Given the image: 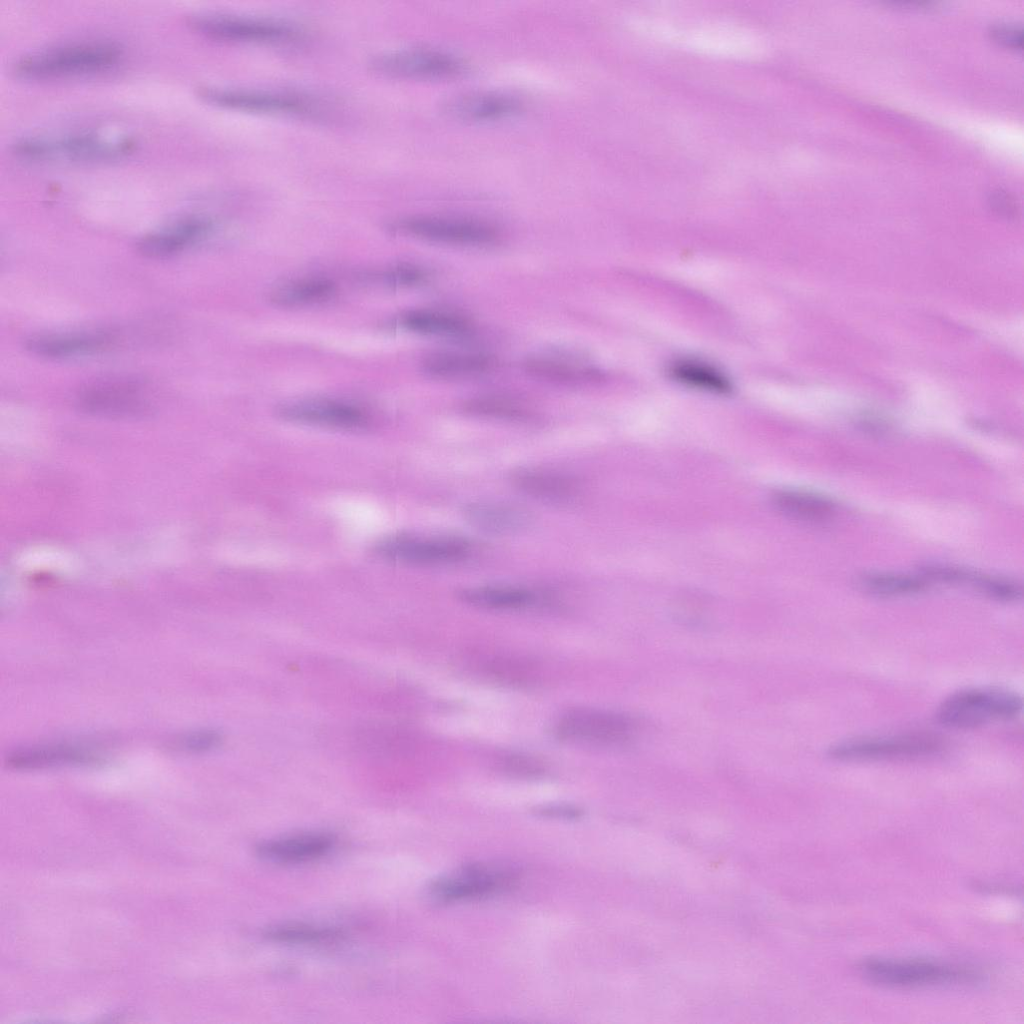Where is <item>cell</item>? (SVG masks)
<instances>
[{"instance_id":"6da1fadb","label":"cell","mask_w":1024,"mask_h":1024,"mask_svg":"<svg viewBox=\"0 0 1024 1024\" xmlns=\"http://www.w3.org/2000/svg\"><path fill=\"white\" fill-rule=\"evenodd\" d=\"M123 49L111 41H88L49 47L20 57L13 72L25 79H53L106 71L117 65Z\"/></svg>"},{"instance_id":"7a4b0ae2","label":"cell","mask_w":1024,"mask_h":1024,"mask_svg":"<svg viewBox=\"0 0 1024 1024\" xmlns=\"http://www.w3.org/2000/svg\"><path fill=\"white\" fill-rule=\"evenodd\" d=\"M135 142L94 133L25 138L13 145L19 158L41 162H102L131 153Z\"/></svg>"},{"instance_id":"3957f363","label":"cell","mask_w":1024,"mask_h":1024,"mask_svg":"<svg viewBox=\"0 0 1024 1024\" xmlns=\"http://www.w3.org/2000/svg\"><path fill=\"white\" fill-rule=\"evenodd\" d=\"M1022 698L996 687L967 688L951 694L938 707V722L951 729H975L991 722L1015 718L1022 710Z\"/></svg>"},{"instance_id":"277c9868","label":"cell","mask_w":1024,"mask_h":1024,"mask_svg":"<svg viewBox=\"0 0 1024 1024\" xmlns=\"http://www.w3.org/2000/svg\"><path fill=\"white\" fill-rule=\"evenodd\" d=\"M858 969L871 982L899 988L969 984L981 980L974 969L922 959L871 958L860 962Z\"/></svg>"},{"instance_id":"5b68a950","label":"cell","mask_w":1024,"mask_h":1024,"mask_svg":"<svg viewBox=\"0 0 1024 1024\" xmlns=\"http://www.w3.org/2000/svg\"><path fill=\"white\" fill-rule=\"evenodd\" d=\"M943 747L933 734L905 733L847 739L831 746L828 755L841 762L909 760L938 754Z\"/></svg>"},{"instance_id":"8992f818","label":"cell","mask_w":1024,"mask_h":1024,"mask_svg":"<svg viewBox=\"0 0 1024 1024\" xmlns=\"http://www.w3.org/2000/svg\"><path fill=\"white\" fill-rule=\"evenodd\" d=\"M370 67L382 75L406 79H442L458 77L468 64L457 55L429 47H412L381 53Z\"/></svg>"},{"instance_id":"52a82bcc","label":"cell","mask_w":1024,"mask_h":1024,"mask_svg":"<svg viewBox=\"0 0 1024 1024\" xmlns=\"http://www.w3.org/2000/svg\"><path fill=\"white\" fill-rule=\"evenodd\" d=\"M144 385L129 378H103L88 382L76 394V405L89 414L136 417L151 409Z\"/></svg>"},{"instance_id":"ba28073f","label":"cell","mask_w":1024,"mask_h":1024,"mask_svg":"<svg viewBox=\"0 0 1024 1024\" xmlns=\"http://www.w3.org/2000/svg\"><path fill=\"white\" fill-rule=\"evenodd\" d=\"M515 882L516 874L511 869L473 864L435 880L429 893L440 902L474 900L506 890Z\"/></svg>"},{"instance_id":"9c48e42d","label":"cell","mask_w":1024,"mask_h":1024,"mask_svg":"<svg viewBox=\"0 0 1024 1024\" xmlns=\"http://www.w3.org/2000/svg\"><path fill=\"white\" fill-rule=\"evenodd\" d=\"M197 32L210 38L233 42H283L298 36L288 23L230 15H194L188 21Z\"/></svg>"},{"instance_id":"30bf717a","label":"cell","mask_w":1024,"mask_h":1024,"mask_svg":"<svg viewBox=\"0 0 1024 1024\" xmlns=\"http://www.w3.org/2000/svg\"><path fill=\"white\" fill-rule=\"evenodd\" d=\"M376 553L382 558L410 565H438L465 559L469 543L458 537L398 535L381 541Z\"/></svg>"},{"instance_id":"8fae6325","label":"cell","mask_w":1024,"mask_h":1024,"mask_svg":"<svg viewBox=\"0 0 1024 1024\" xmlns=\"http://www.w3.org/2000/svg\"><path fill=\"white\" fill-rule=\"evenodd\" d=\"M663 40L681 43L699 52L730 57H756L763 53L762 39L748 29L730 25H711L678 31L667 26Z\"/></svg>"},{"instance_id":"7c38bea8","label":"cell","mask_w":1024,"mask_h":1024,"mask_svg":"<svg viewBox=\"0 0 1024 1024\" xmlns=\"http://www.w3.org/2000/svg\"><path fill=\"white\" fill-rule=\"evenodd\" d=\"M635 731L631 718L619 713L575 709L567 712L557 724V734L564 740L593 745H619L627 742Z\"/></svg>"},{"instance_id":"4fadbf2b","label":"cell","mask_w":1024,"mask_h":1024,"mask_svg":"<svg viewBox=\"0 0 1024 1024\" xmlns=\"http://www.w3.org/2000/svg\"><path fill=\"white\" fill-rule=\"evenodd\" d=\"M394 228L420 239L457 245L489 244L499 235L493 225L484 221L441 216L404 218Z\"/></svg>"},{"instance_id":"5bb4252c","label":"cell","mask_w":1024,"mask_h":1024,"mask_svg":"<svg viewBox=\"0 0 1024 1024\" xmlns=\"http://www.w3.org/2000/svg\"><path fill=\"white\" fill-rule=\"evenodd\" d=\"M199 96L213 105L252 113L303 115L313 113V103L286 93L204 87Z\"/></svg>"},{"instance_id":"9a60e30c","label":"cell","mask_w":1024,"mask_h":1024,"mask_svg":"<svg viewBox=\"0 0 1024 1024\" xmlns=\"http://www.w3.org/2000/svg\"><path fill=\"white\" fill-rule=\"evenodd\" d=\"M279 417L286 421L339 429H356L368 423L360 408L330 399H301L280 405Z\"/></svg>"},{"instance_id":"2e32d148","label":"cell","mask_w":1024,"mask_h":1024,"mask_svg":"<svg viewBox=\"0 0 1024 1024\" xmlns=\"http://www.w3.org/2000/svg\"><path fill=\"white\" fill-rule=\"evenodd\" d=\"M117 341V335L106 330L49 333L27 338L25 347L35 355L58 359L105 351Z\"/></svg>"},{"instance_id":"e0dca14e","label":"cell","mask_w":1024,"mask_h":1024,"mask_svg":"<svg viewBox=\"0 0 1024 1024\" xmlns=\"http://www.w3.org/2000/svg\"><path fill=\"white\" fill-rule=\"evenodd\" d=\"M521 108L517 98L498 92L464 93L447 99L443 104V111L449 117L467 122L507 118L517 114Z\"/></svg>"},{"instance_id":"ac0fdd59","label":"cell","mask_w":1024,"mask_h":1024,"mask_svg":"<svg viewBox=\"0 0 1024 1024\" xmlns=\"http://www.w3.org/2000/svg\"><path fill=\"white\" fill-rule=\"evenodd\" d=\"M462 514L471 526L497 535L520 533L533 523L529 510L504 502H473L463 508Z\"/></svg>"},{"instance_id":"d6986e66","label":"cell","mask_w":1024,"mask_h":1024,"mask_svg":"<svg viewBox=\"0 0 1024 1024\" xmlns=\"http://www.w3.org/2000/svg\"><path fill=\"white\" fill-rule=\"evenodd\" d=\"M212 226L207 218H185L168 228L144 236L137 243V249L148 258L170 257L200 241L211 231Z\"/></svg>"},{"instance_id":"ffe728a7","label":"cell","mask_w":1024,"mask_h":1024,"mask_svg":"<svg viewBox=\"0 0 1024 1024\" xmlns=\"http://www.w3.org/2000/svg\"><path fill=\"white\" fill-rule=\"evenodd\" d=\"M334 844L332 835L310 832L262 842L257 852L262 858L274 863L297 864L323 857Z\"/></svg>"},{"instance_id":"44dd1931","label":"cell","mask_w":1024,"mask_h":1024,"mask_svg":"<svg viewBox=\"0 0 1024 1024\" xmlns=\"http://www.w3.org/2000/svg\"><path fill=\"white\" fill-rule=\"evenodd\" d=\"M511 479L522 492L546 502L568 504L580 493L574 478L552 470L523 468L515 471Z\"/></svg>"},{"instance_id":"7402d4cb","label":"cell","mask_w":1024,"mask_h":1024,"mask_svg":"<svg viewBox=\"0 0 1024 1024\" xmlns=\"http://www.w3.org/2000/svg\"><path fill=\"white\" fill-rule=\"evenodd\" d=\"M97 761L95 755L82 748L48 745L16 750L7 756L6 764L13 769L30 770L58 765L91 764Z\"/></svg>"},{"instance_id":"603a6c76","label":"cell","mask_w":1024,"mask_h":1024,"mask_svg":"<svg viewBox=\"0 0 1024 1024\" xmlns=\"http://www.w3.org/2000/svg\"><path fill=\"white\" fill-rule=\"evenodd\" d=\"M494 365V359L485 354L444 351L427 356L422 368L436 378H461L483 374Z\"/></svg>"},{"instance_id":"cb8c5ba5","label":"cell","mask_w":1024,"mask_h":1024,"mask_svg":"<svg viewBox=\"0 0 1024 1024\" xmlns=\"http://www.w3.org/2000/svg\"><path fill=\"white\" fill-rule=\"evenodd\" d=\"M336 293L335 284L324 278H304L274 287L270 301L281 307H298L325 302Z\"/></svg>"},{"instance_id":"d4e9b609","label":"cell","mask_w":1024,"mask_h":1024,"mask_svg":"<svg viewBox=\"0 0 1024 1024\" xmlns=\"http://www.w3.org/2000/svg\"><path fill=\"white\" fill-rule=\"evenodd\" d=\"M668 373L683 385L707 392L726 394L732 388L729 379L719 369L697 359H677L670 363Z\"/></svg>"},{"instance_id":"484cf974","label":"cell","mask_w":1024,"mask_h":1024,"mask_svg":"<svg viewBox=\"0 0 1024 1024\" xmlns=\"http://www.w3.org/2000/svg\"><path fill=\"white\" fill-rule=\"evenodd\" d=\"M458 597L465 603L487 609H519L531 605L535 595L510 586H480L462 589Z\"/></svg>"},{"instance_id":"4316f807","label":"cell","mask_w":1024,"mask_h":1024,"mask_svg":"<svg viewBox=\"0 0 1024 1024\" xmlns=\"http://www.w3.org/2000/svg\"><path fill=\"white\" fill-rule=\"evenodd\" d=\"M405 329L424 335L461 336L470 331L469 322L455 314L431 310H413L400 318Z\"/></svg>"},{"instance_id":"83f0119b","label":"cell","mask_w":1024,"mask_h":1024,"mask_svg":"<svg viewBox=\"0 0 1024 1024\" xmlns=\"http://www.w3.org/2000/svg\"><path fill=\"white\" fill-rule=\"evenodd\" d=\"M774 500L782 512L802 521H825L835 512L830 500L808 492L782 491L775 495Z\"/></svg>"},{"instance_id":"f1b7e54d","label":"cell","mask_w":1024,"mask_h":1024,"mask_svg":"<svg viewBox=\"0 0 1024 1024\" xmlns=\"http://www.w3.org/2000/svg\"><path fill=\"white\" fill-rule=\"evenodd\" d=\"M524 366L534 377L561 384L576 385L597 377V372L592 368L559 358L533 357Z\"/></svg>"},{"instance_id":"f546056e","label":"cell","mask_w":1024,"mask_h":1024,"mask_svg":"<svg viewBox=\"0 0 1024 1024\" xmlns=\"http://www.w3.org/2000/svg\"><path fill=\"white\" fill-rule=\"evenodd\" d=\"M860 586L867 592L883 597L905 596L923 591L928 582L920 575L895 573H869L860 577Z\"/></svg>"},{"instance_id":"4dcf8cb0","label":"cell","mask_w":1024,"mask_h":1024,"mask_svg":"<svg viewBox=\"0 0 1024 1024\" xmlns=\"http://www.w3.org/2000/svg\"><path fill=\"white\" fill-rule=\"evenodd\" d=\"M265 936L275 942L320 944L341 938L342 931L331 927L291 924L271 928L266 932Z\"/></svg>"},{"instance_id":"1f68e13d","label":"cell","mask_w":1024,"mask_h":1024,"mask_svg":"<svg viewBox=\"0 0 1024 1024\" xmlns=\"http://www.w3.org/2000/svg\"><path fill=\"white\" fill-rule=\"evenodd\" d=\"M464 410L472 415L505 420L522 421L532 417L531 412L523 405L497 397L472 399L464 404Z\"/></svg>"},{"instance_id":"d6a6232c","label":"cell","mask_w":1024,"mask_h":1024,"mask_svg":"<svg viewBox=\"0 0 1024 1024\" xmlns=\"http://www.w3.org/2000/svg\"><path fill=\"white\" fill-rule=\"evenodd\" d=\"M426 272L411 264H400L387 269L382 279L384 283L392 287H411L425 281Z\"/></svg>"},{"instance_id":"836d02e7","label":"cell","mask_w":1024,"mask_h":1024,"mask_svg":"<svg viewBox=\"0 0 1024 1024\" xmlns=\"http://www.w3.org/2000/svg\"><path fill=\"white\" fill-rule=\"evenodd\" d=\"M221 742L219 733L202 730L184 735L177 740V747L189 752H204L217 747Z\"/></svg>"},{"instance_id":"e575fe53","label":"cell","mask_w":1024,"mask_h":1024,"mask_svg":"<svg viewBox=\"0 0 1024 1024\" xmlns=\"http://www.w3.org/2000/svg\"><path fill=\"white\" fill-rule=\"evenodd\" d=\"M992 38L1001 45L1012 49L1022 47V29L1015 24H1000L994 26L991 31Z\"/></svg>"},{"instance_id":"d590c367","label":"cell","mask_w":1024,"mask_h":1024,"mask_svg":"<svg viewBox=\"0 0 1024 1024\" xmlns=\"http://www.w3.org/2000/svg\"><path fill=\"white\" fill-rule=\"evenodd\" d=\"M992 208L1006 218L1015 217L1017 214L1016 204L1006 193L997 192L991 198Z\"/></svg>"},{"instance_id":"8d00e7d4","label":"cell","mask_w":1024,"mask_h":1024,"mask_svg":"<svg viewBox=\"0 0 1024 1024\" xmlns=\"http://www.w3.org/2000/svg\"><path fill=\"white\" fill-rule=\"evenodd\" d=\"M506 766L513 772L538 773L540 766L526 758L511 757L507 760Z\"/></svg>"}]
</instances>
